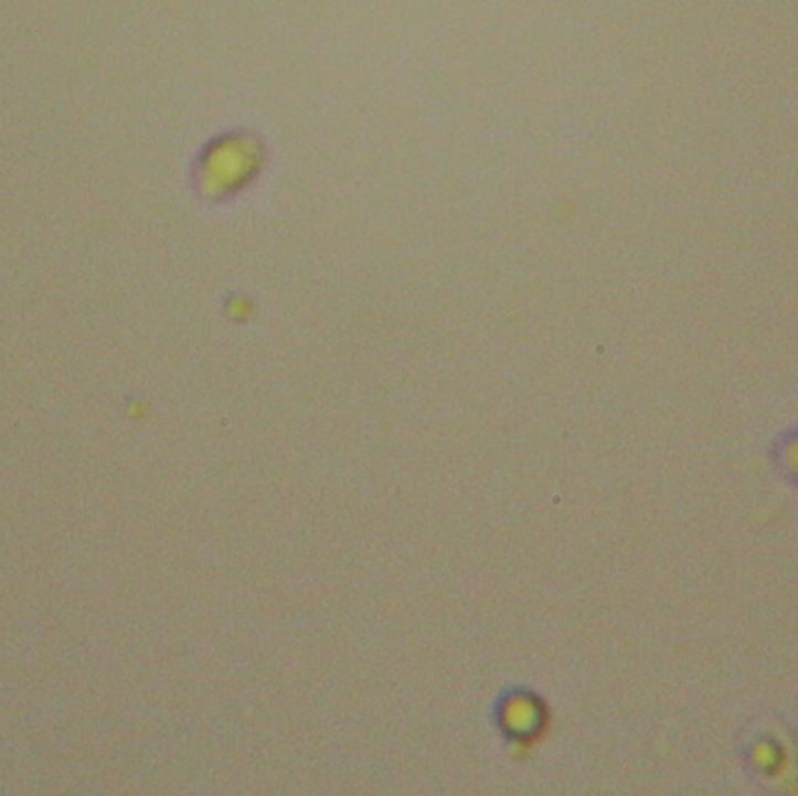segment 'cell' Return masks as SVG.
<instances>
[{"label": "cell", "mask_w": 798, "mask_h": 796, "mask_svg": "<svg viewBox=\"0 0 798 796\" xmlns=\"http://www.w3.org/2000/svg\"><path fill=\"white\" fill-rule=\"evenodd\" d=\"M752 764L762 771L766 778L780 783L783 787L798 789V762L791 745H787L780 736L764 739L752 750Z\"/></svg>", "instance_id": "cell-1"}, {"label": "cell", "mask_w": 798, "mask_h": 796, "mask_svg": "<svg viewBox=\"0 0 798 796\" xmlns=\"http://www.w3.org/2000/svg\"><path fill=\"white\" fill-rule=\"evenodd\" d=\"M504 718H507V726L509 731L514 733H528L538 726V720H540V710L532 705L530 701L525 699H519V701H511L509 708L504 710Z\"/></svg>", "instance_id": "cell-2"}, {"label": "cell", "mask_w": 798, "mask_h": 796, "mask_svg": "<svg viewBox=\"0 0 798 796\" xmlns=\"http://www.w3.org/2000/svg\"><path fill=\"white\" fill-rule=\"evenodd\" d=\"M785 463H787V467H789V473L798 479V437L787 446Z\"/></svg>", "instance_id": "cell-3"}]
</instances>
